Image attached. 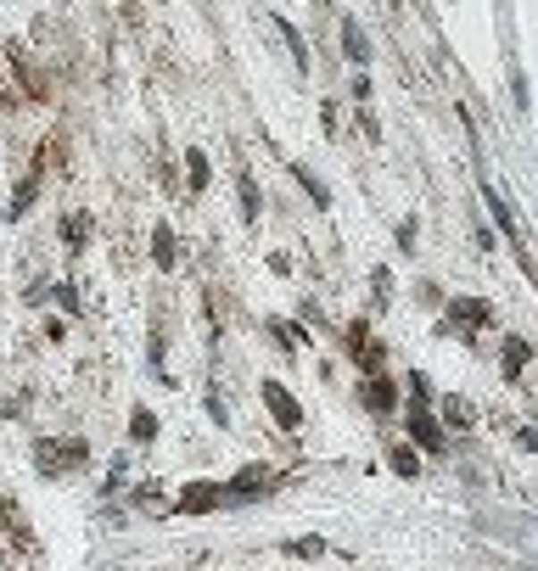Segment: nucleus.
Returning <instances> with one entry per match:
<instances>
[{
    "label": "nucleus",
    "instance_id": "nucleus-3",
    "mask_svg": "<svg viewBox=\"0 0 538 571\" xmlns=\"http://www.w3.org/2000/svg\"><path fill=\"white\" fill-rule=\"evenodd\" d=\"M493 325V303L488 298H471V291H460V298H449L443 303V314H438V336H477V331H488Z\"/></svg>",
    "mask_w": 538,
    "mask_h": 571
},
{
    "label": "nucleus",
    "instance_id": "nucleus-35",
    "mask_svg": "<svg viewBox=\"0 0 538 571\" xmlns=\"http://www.w3.org/2000/svg\"><path fill=\"white\" fill-rule=\"evenodd\" d=\"M516 449H527V454H538V426H522V432H516Z\"/></svg>",
    "mask_w": 538,
    "mask_h": 571
},
{
    "label": "nucleus",
    "instance_id": "nucleus-10",
    "mask_svg": "<svg viewBox=\"0 0 538 571\" xmlns=\"http://www.w3.org/2000/svg\"><path fill=\"white\" fill-rule=\"evenodd\" d=\"M483 207L493 214V224H500V236L522 252V224H516V214H510V202H505V190L493 185V180H483Z\"/></svg>",
    "mask_w": 538,
    "mask_h": 571
},
{
    "label": "nucleus",
    "instance_id": "nucleus-25",
    "mask_svg": "<svg viewBox=\"0 0 538 571\" xmlns=\"http://www.w3.org/2000/svg\"><path fill=\"white\" fill-rule=\"evenodd\" d=\"M370 303H392V269L387 264H376V269H370Z\"/></svg>",
    "mask_w": 538,
    "mask_h": 571
},
{
    "label": "nucleus",
    "instance_id": "nucleus-6",
    "mask_svg": "<svg viewBox=\"0 0 538 571\" xmlns=\"http://www.w3.org/2000/svg\"><path fill=\"white\" fill-rule=\"evenodd\" d=\"M342 348H348V358L359 365V375H382V370H387V342H382V336L370 331L365 320H348Z\"/></svg>",
    "mask_w": 538,
    "mask_h": 571
},
{
    "label": "nucleus",
    "instance_id": "nucleus-5",
    "mask_svg": "<svg viewBox=\"0 0 538 571\" xmlns=\"http://www.w3.org/2000/svg\"><path fill=\"white\" fill-rule=\"evenodd\" d=\"M85 459H90V442H85V437H39V442H34V465H39V476L79 471Z\"/></svg>",
    "mask_w": 538,
    "mask_h": 571
},
{
    "label": "nucleus",
    "instance_id": "nucleus-13",
    "mask_svg": "<svg viewBox=\"0 0 538 571\" xmlns=\"http://www.w3.org/2000/svg\"><path fill=\"white\" fill-rule=\"evenodd\" d=\"M337 39H342V56L354 62V68H365V62L376 56V51H370V39H365V29L354 23V17H337Z\"/></svg>",
    "mask_w": 538,
    "mask_h": 571
},
{
    "label": "nucleus",
    "instance_id": "nucleus-23",
    "mask_svg": "<svg viewBox=\"0 0 538 571\" xmlns=\"http://www.w3.org/2000/svg\"><path fill=\"white\" fill-rule=\"evenodd\" d=\"M208 180H214V168H208V157H202V146H197V152H185V185H191V197H202Z\"/></svg>",
    "mask_w": 538,
    "mask_h": 571
},
{
    "label": "nucleus",
    "instance_id": "nucleus-36",
    "mask_svg": "<svg viewBox=\"0 0 538 571\" xmlns=\"http://www.w3.org/2000/svg\"><path fill=\"white\" fill-rule=\"evenodd\" d=\"M359 123H365L370 140H382V123H376V113H370V107H359Z\"/></svg>",
    "mask_w": 538,
    "mask_h": 571
},
{
    "label": "nucleus",
    "instance_id": "nucleus-8",
    "mask_svg": "<svg viewBox=\"0 0 538 571\" xmlns=\"http://www.w3.org/2000/svg\"><path fill=\"white\" fill-rule=\"evenodd\" d=\"M219 510H231L224 482H185L174 493V516H219Z\"/></svg>",
    "mask_w": 538,
    "mask_h": 571
},
{
    "label": "nucleus",
    "instance_id": "nucleus-1",
    "mask_svg": "<svg viewBox=\"0 0 538 571\" xmlns=\"http://www.w3.org/2000/svg\"><path fill=\"white\" fill-rule=\"evenodd\" d=\"M286 488V476L275 471V465H241V471L224 482V493H231V510H253V504L275 499Z\"/></svg>",
    "mask_w": 538,
    "mask_h": 571
},
{
    "label": "nucleus",
    "instance_id": "nucleus-26",
    "mask_svg": "<svg viewBox=\"0 0 538 571\" xmlns=\"http://www.w3.org/2000/svg\"><path fill=\"white\" fill-rule=\"evenodd\" d=\"M416 236H421V219H416V214H404L399 230H392V247H399V252H416Z\"/></svg>",
    "mask_w": 538,
    "mask_h": 571
},
{
    "label": "nucleus",
    "instance_id": "nucleus-31",
    "mask_svg": "<svg viewBox=\"0 0 538 571\" xmlns=\"http://www.w3.org/2000/svg\"><path fill=\"white\" fill-rule=\"evenodd\" d=\"M510 96H516V113H527V73L510 62Z\"/></svg>",
    "mask_w": 538,
    "mask_h": 571
},
{
    "label": "nucleus",
    "instance_id": "nucleus-7",
    "mask_svg": "<svg viewBox=\"0 0 538 571\" xmlns=\"http://www.w3.org/2000/svg\"><path fill=\"white\" fill-rule=\"evenodd\" d=\"M258 404L269 409V420H275L281 432H298V426H303V404L292 398V387H286V381L264 375V381H258Z\"/></svg>",
    "mask_w": 538,
    "mask_h": 571
},
{
    "label": "nucleus",
    "instance_id": "nucleus-14",
    "mask_svg": "<svg viewBox=\"0 0 538 571\" xmlns=\"http://www.w3.org/2000/svg\"><path fill=\"white\" fill-rule=\"evenodd\" d=\"M90 236H96V214L73 207V214L62 219V247H68V252H85V247H90Z\"/></svg>",
    "mask_w": 538,
    "mask_h": 571
},
{
    "label": "nucleus",
    "instance_id": "nucleus-33",
    "mask_svg": "<svg viewBox=\"0 0 538 571\" xmlns=\"http://www.w3.org/2000/svg\"><path fill=\"white\" fill-rule=\"evenodd\" d=\"M320 130H325L331 140H337V130H342V113H337V101H325V107H320Z\"/></svg>",
    "mask_w": 538,
    "mask_h": 571
},
{
    "label": "nucleus",
    "instance_id": "nucleus-9",
    "mask_svg": "<svg viewBox=\"0 0 538 571\" xmlns=\"http://www.w3.org/2000/svg\"><path fill=\"white\" fill-rule=\"evenodd\" d=\"M39 180H46V146H39V152H34V163H29V174L17 180V190H12V202H6V219H12V224H17V219H23L29 207L39 202Z\"/></svg>",
    "mask_w": 538,
    "mask_h": 571
},
{
    "label": "nucleus",
    "instance_id": "nucleus-15",
    "mask_svg": "<svg viewBox=\"0 0 538 571\" xmlns=\"http://www.w3.org/2000/svg\"><path fill=\"white\" fill-rule=\"evenodd\" d=\"M286 168H292V180L303 185V197H308V202H315L320 214H325V207H331V185H325V180H320L308 163H292V157H286Z\"/></svg>",
    "mask_w": 538,
    "mask_h": 571
},
{
    "label": "nucleus",
    "instance_id": "nucleus-30",
    "mask_svg": "<svg viewBox=\"0 0 538 571\" xmlns=\"http://www.w3.org/2000/svg\"><path fill=\"white\" fill-rule=\"evenodd\" d=\"M51 298L68 308V314H79V286H73V281H56V286H51Z\"/></svg>",
    "mask_w": 538,
    "mask_h": 571
},
{
    "label": "nucleus",
    "instance_id": "nucleus-18",
    "mask_svg": "<svg viewBox=\"0 0 538 571\" xmlns=\"http://www.w3.org/2000/svg\"><path fill=\"white\" fill-rule=\"evenodd\" d=\"M236 197H241V219H247V224H258V214H264V190H258V180L247 174V168L236 174Z\"/></svg>",
    "mask_w": 538,
    "mask_h": 571
},
{
    "label": "nucleus",
    "instance_id": "nucleus-16",
    "mask_svg": "<svg viewBox=\"0 0 538 571\" xmlns=\"http://www.w3.org/2000/svg\"><path fill=\"white\" fill-rule=\"evenodd\" d=\"M281 555H292V560H303V566H315V560L331 555V543H325L320 533H303V538H286V543H281Z\"/></svg>",
    "mask_w": 538,
    "mask_h": 571
},
{
    "label": "nucleus",
    "instance_id": "nucleus-2",
    "mask_svg": "<svg viewBox=\"0 0 538 571\" xmlns=\"http://www.w3.org/2000/svg\"><path fill=\"white\" fill-rule=\"evenodd\" d=\"M404 437L416 442L421 454H432V459L449 454V426L438 420V404H421V398H409V404H404Z\"/></svg>",
    "mask_w": 538,
    "mask_h": 571
},
{
    "label": "nucleus",
    "instance_id": "nucleus-29",
    "mask_svg": "<svg viewBox=\"0 0 538 571\" xmlns=\"http://www.w3.org/2000/svg\"><path fill=\"white\" fill-rule=\"evenodd\" d=\"M202 404H208V420H214V426H231V409H224V398L208 387V392H202Z\"/></svg>",
    "mask_w": 538,
    "mask_h": 571
},
{
    "label": "nucleus",
    "instance_id": "nucleus-38",
    "mask_svg": "<svg viewBox=\"0 0 538 571\" xmlns=\"http://www.w3.org/2000/svg\"><path fill=\"white\" fill-rule=\"evenodd\" d=\"M387 6H399V0H387Z\"/></svg>",
    "mask_w": 538,
    "mask_h": 571
},
{
    "label": "nucleus",
    "instance_id": "nucleus-4",
    "mask_svg": "<svg viewBox=\"0 0 538 571\" xmlns=\"http://www.w3.org/2000/svg\"><path fill=\"white\" fill-rule=\"evenodd\" d=\"M359 409L370 420H399L404 415V381L399 375H359Z\"/></svg>",
    "mask_w": 538,
    "mask_h": 571
},
{
    "label": "nucleus",
    "instance_id": "nucleus-20",
    "mask_svg": "<svg viewBox=\"0 0 538 571\" xmlns=\"http://www.w3.org/2000/svg\"><path fill=\"white\" fill-rule=\"evenodd\" d=\"M152 264H157L163 274H169V269L180 264V247H174V230H169V224H163V219H157V230H152Z\"/></svg>",
    "mask_w": 538,
    "mask_h": 571
},
{
    "label": "nucleus",
    "instance_id": "nucleus-32",
    "mask_svg": "<svg viewBox=\"0 0 538 571\" xmlns=\"http://www.w3.org/2000/svg\"><path fill=\"white\" fill-rule=\"evenodd\" d=\"M130 482V454H113V471H107V493Z\"/></svg>",
    "mask_w": 538,
    "mask_h": 571
},
{
    "label": "nucleus",
    "instance_id": "nucleus-27",
    "mask_svg": "<svg viewBox=\"0 0 538 571\" xmlns=\"http://www.w3.org/2000/svg\"><path fill=\"white\" fill-rule=\"evenodd\" d=\"M404 398H421V404H438V392H432L426 370H409V375H404Z\"/></svg>",
    "mask_w": 538,
    "mask_h": 571
},
{
    "label": "nucleus",
    "instance_id": "nucleus-17",
    "mask_svg": "<svg viewBox=\"0 0 538 571\" xmlns=\"http://www.w3.org/2000/svg\"><path fill=\"white\" fill-rule=\"evenodd\" d=\"M387 465H392V476H399V482H416L421 476V449H416V442H392Z\"/></svg>",
    "mask_w": 538,
    "mask_h": 571
},
{
    "label": "nucleus",
    "instance_id": "nucleus-19",
    "mask_svg": "<svg viewBox=\"0 0 538 571\" xmlns=\"http://www.w3.org/2000/svg\"><path fill=\"white\" fill-rule=\"evenodd\" d=\"M269 23H275V34L286 39V51H292V68L308 73V46H303V34L292 29V17H275V12H269Z\"/></svg>",
    "mask_w": 538,
    "mask_h": 571
},
{
    "label": "nucleus",
    "instance_id": "nucleus-11",
    "mask_svg": "<svg viewBox=\"0 0 538 571\" xmlns=\"http://www.w3.org/2000/svg\"><path fill=\"white\" fill-rule=\"evenodd\" d=\"M438 420L449 432H471V426H477V404H471L466 392H443L438 398Z\"/></svg>",
    "mask_w": 538,
    "mask_h": 571
},
{
    "label": "nucleus",
    "instance_id": "nucleus-22",
    "mask_svg": "<svg viewBox=\"0 0 538 571\" xmlns=\"http://www.w3.org/2000/svg\"><path fill=\"white\" fill-rule=\"evenodd\" d=\"M130 437L140 442V449H152V442H157V415H152V404H135V409H130Z\"/></svg>",
    "mask_w": 538,
    "mask_h": 571
},
{
    "label": "nucleus",
    "instance_id": "nucleus-34",
    "mask_svg": "<svg viewBox=\"0 0 538 571\" xmlns=\"http://www.w3.org/2000/svg\"><path fill=\"white\" fill-rule=\"evenodd\" d=\"M348 96H354V101H370V73H365V68L354 73V84H348Z\"/></svg>",
    "mask_w": 538,
    "mask_h": 571
},
{
    "label": "nucleus",
    "instance_id": "nucleus-37",
    "mask_svg": "<svg viewBox=\"0 0 538 571\" xmlns=\"http://www.w3.org/2000/svg\"><path fill=\"white\" fill-rule=\"evenodd\" d=\"M269 274H292V258H286V252H269Z\"/></svg>",
    "mask_w": 538,
    "mask_h": 571
},
{
    "label": "nucleus",
    "instance_id": "nucleus-21",
    "mask_svg": "<svg viewBox=\"0 0 538 571\" xmlns=\"http://www.w3.org/2000/svg\"><path fill=\"white\" fill-rule=\"evenodd\" d=\"M264 325H269V342L286 348V353H298V348L308 342V331H303L298 320H281V314H275V320H264Z\"/></svg>",
    "mask_w": 538,
    "mask_h": 571
},
{
    "label": "nucleus",
    "instance_id": "nucleus-24",
    "mask_svg": "<svg viewBox=\"0 0 538 571\" xmlns=\"http://www.w3.org/2000/svg\"><path fill=\"white\" fill-rule=\"evenodd\" d=\"M135 504H140L147 516H174L169 493H163V488H152V482H140V488H135Z\"/></svg>",
    "mask_w": 538,
    "mask_h": 571
},
{
    "label": "nucleus",
    "instance_id": "nucleus-12",
    "mask_svg": "<svg viewBox=\"0 0 538 571\" xmlns=\"http://www.w3.org/2000/svg\"><path fill=\"white\" fill-rule=\"evenodd\" d=\"M527 365H533V342H527V336H505V342H500V375L522 381Z\"/></svg>",
    "mask_w": 538,
    "mask_h": 571
},
{
    "label": "nucleus",
    "instance_id": "nucleus-28",
    "mask_svg": "<svg viewBox=\"0 0 538 571\" xmlns=\"http://www.w3.org/2000/svg\"><path fill=\"white\" fill-rule=\"evenodd\" d=\"M416 303H421V308H443L449 298H443L438 281H426V274H421V281H416Z\"/></svg>",
    "mask_w": 538,
    "mask_h": 571
}]
</instances>
